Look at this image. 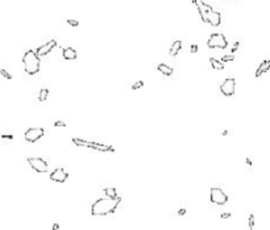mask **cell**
<instances>
[{
  "instance_id": "obj_17",
  "label": "cell",
  "mask_w": 270,
  "mask_h": 230,
  "mask_svg": "<svg viewBox=\"0 0 270 230\" xmlns=\"http://www.w3.org/2000/svg\"><path fill=\"white\" fill-rule=\"evenodd\" d=\"M210 63H211V66H212V69L214 70H224V63L223 62H220V61H218V59H215V58H210Z\"/></svg>"
},
{
  "instance_id": "obj_2",
  "label": "cell",
  "mask_w": 270,
  "mask_h": 230,
  "mask_svg": "<svg viewBox=\"0 0 270 230\" xmlns=\"http://www.w3.org/2000/svg\"><path fill=\"white\" fill-rule=\"evenodd\" d=\"M25 72L29 75H34L40 71V57L34 50H28L23 58Z\"/></svg>"
},
{
  "instance_id": "obj_7",
  "label": "cell",
  "mask_w": 270,
  "mask_h": 230,
  "mask_svg": "<svg viewBox=\"0 0 270 230\" xmlns=\"http://www.w3.org/2000/svg\"><path fill=\"white\" fill-rule=\"evenodd\" d=\"M234 88H236V82H234V79L232 78H228L225 79V80L221 83L220 86V91L221 94H223L224 96H232L234 94Z\"/></svg>"
},
{
  "instance_id": "obj_25",
  "label": "cell",
  "mask_w": 270,
  "mask_h": 230,
  "mask_svg": "<svg viewBox=\"0 0 270 230\" xmlns=\"http://www.w3.org/2000/svg\"><path fill=\"white\" fill-rule=\"evenodd\" d=\"M2 138H4V139H13V135L12 134H3Z\"/></svg>"
},
{
  "instance_id": "obj_26",
  "label": "cell",
  "mask_w": 270,
  "mask_h": 230,
  "mask_svg": "<svg viewBox=\"0 0 270 230\" xmlns=\"http://www.w3.org/2000/svg\"><path fill=\"white\" fill-rule=\"evenodd\" d=\"M198 51V46L196 45H192L191 46V53H196Z\"/></svg>"
},
{
  "instance_id": "obj_18",
  "label": "cell",
  "mask_w": 270,
  "mask_h": 230,
  "mask_svg": "<svg viewBox=\"0 0 270 230\" xmlns=\"http://www.w3.org/2000/svg\"><path fill=\"white\" fill-rule=\"evenodd\" d=\"M104 193H105V196H107V197H116L117 196V195H116V189H115V188H105Z\"/></svg>"
},
{
  "instance_id": "obj_9",
  "label": "cell",
  "mask_w": 270,
  "mask_h": 230,
  "mask_svg": "<svg viewBox=\"0 0 270 230\" xmlns=\"http://www.w3.org/2000/svg\"><path fill=\"white\" fill-rule=\"evenodd\" d=\"M67 176H69L67 172H66L63 169H55L50 174V179L53 180V182H57V183H63V182H66Z\"/></svg>"
},
{
  "instance_id": "obj_14",
  "label": "cell",
  "mask_w": 270,
  "mask_h": 230,
  "mask_svg": "<svg viewBox=\"0 0 270 230\" xmlns=\"http://www.w3.org/2000/svg\"><path fill=\"white\" fill-rule=\"evenodd\" d=\"M62 57H63V59H66V61H74V59H77V51L71 47H66V49H63V51H62Z\"/></svg>"
},
{
  "instance_id": "obj_27",
  "label": "cell",
  "mask_w": 270,
  "mask_h": 230,
  "mask_svg": "<svg viewBox=\"0 0 270 230\" xmlns=\"http://www.w3.org/2000/svg\"><path fill=\"white\" fill-rule=\"evenodd\" d=\"M237 47H238V42H236V43H234V46H233V49H232V53H234V51H236V50H237Z\"/></svg>"
},
{
  "instance_id": "obj_12",
  "label": "cell",
  "mask_w": 270,
  "mask_h": 230,
  "mask_svg": "<svg viewBox=\"0 0 270 230\" xmlns=\"http://www.w3.org/2000/svg\"><path fill=\"white\" fill-rule=\"evenodd\" d=\"M207 23H210L212 26H219L220 23H221L220 13L216 12V11H212L210 15H208V20H207Z\"/></svg>"
},
{
  "instance_id": "obj_16",
  "label": "cell",
  "mask_w": 270,
  "mask_h": 230,
  "mask_svg": "<svg viewBox=\"0 0 270 230\" xmlns=\"http://www.w3.org/2000/svg\"><path fill=\"white\" fill-rule=\"evenodd\" d=\"M158 71H160L161 74H163V75H166V76H169V75H171L173 74V69L171 67H169V66H166L165 63H161V65H158Z\"/></svg>"
},
{
  "instance_id": "obj_22",
  "label": "cell",
  "mask_w": 270,
  "mask_h": 230,
  "mask_svg": "<svg viewBox=\"0 0 270 230\" xmlns=\"http://www.w3.org/2000/svg\"><path fill=\"white\" fill-rule=\"evenodd\" d=\"M233 59H234V57H233L232 54H231V55H224L223 58H221L220 62H223V63H224V62H229V61H233Z\"/></svg>"
},
{
  "instance_id": "obj_21",
  "label": "cell",
  "mask_w": 270,
  "mask_h": 230,
  "mask_svg": "<svg viewBox=\"0 0 270 230\" xmlns=\"http://www.w3.org/2000/svg\"><path fill=\"white\" fill-rule=\"evenodd\" d=\"M0 74H2L3 76L7 79V80H11V79H12V75H11L10 72H7L6 70H0Z\"/></svg>"
},
{
  "instance_id": "obj_11",
  "label": "cell",
  "mask_w": 270,
  "mask_h": 230,
  "mask_svg": "<svg viewBox=\"0 0 270 230\" xmlns=\"http://www.w3.org/2000/svg\"><path fill=\"white\" fill-rule=\"evenodd\" d=\"M87 147H91V149H95V150H99V151H111L113 153L115 149L112 146H108V145H103V143H96V142H87Z\"/></svg>"
},
{
  "instance_id": "obj_19",
  "label": "cell",
  "mask_w": 270,
  "mask_h": 230,
  "mask_svg": "<svg viewBox=\"0 0 270 230\" xmlns=\"http://www.w3.org/2000/svg\"><path fill=\"white\" fill-rule=\"evenodd\" d=\"M48 95H49V91H48V88H42L41 91H40V100L41 101H45L48 99Z\"/></svg>"
},
{
  "instance_id": "obj_15",
  "label": "cell",
  "mask_w": 270,
  "mask_h": 230,
  "mask_svg": "<svg viewBox=\"0 0 270 230\" xmlns=\"http://www.w3.org/2000/svg\"><path fill=\"white\" fill-rule=\"evenodd\" d=\"M182 49V41H175L174 43L171 45V49H170V51H169V54L171 55V57H175L177 54L179 53V50Z\"/></svg>"
},
{
  "instance_id": "obj_3",
  "label": "cell",
  "mask_w": 270,
  "mask_h": 230,
  "mask_svg": "<svg viewBox=\"0 0 270 230\" xmlns=\"http://www.w3.org/2000/svg\"><path fill=\"white\" fill-rule=\"evenodd\" d=\"M207 45H208L210 49H227L228 41H227V38L224 37V34L214 33V34H211L210 36Z\"/></svg>"
},
{
  "instance_id": "obj_29",
  "label": "cell",
  "mask_w": 270,
  "mask_h": 230,
  "mask_svg": "<svg viewBox=\"0 0 270 230\" xmlns=\"http://www.w3.org/2000/svg\"><path fill=\"white\" fill-rule=\"evenodd\" d=\"M53 229H54V230H57V229H58V225H57V224H54V226H53Z\"/></svg>"
},
{
  "instance_id": "obj_8",
  "label": "cell",
  "mask_w": 270,
  "mask_h": 230,
  "mask_svg": "<svg viewBox=\"0 0 270 230\" xmlns=\"http://www.w3.org/2000/svg\"><path fill=\"white\" fill-rule=\"evenodd\" d=\"M194 3H195V6L198 7V11H199V15H200L202 20L204 21V23H207L208 15L212 12V8L208 6V4L203 3V0H194Z\"/></svg>"
},
{
  "instance_id": "obj_1",
  "label": "cell",
  "mask_w": 270,
  "mask_h": 230,
  "mask_svg": "<svg viewBox=\"0 0 270 230\" xmlns=\"http://www.w3.org/2000/svg\"><path fill=\"white\" fill-rule=\"evenodd\" d=\"M121 202V197H104L96 200L91 206L92 216H107L116 210V208Z\"/></svg>"
},
{
  "instance_id": "obj_24",
  "label": "cell",
  "mask_w": 270,
  "mask_h": 230,
  "mask_svg": "<svg viewBox=\"0 0 270 230\" xmlns=\"http://www.w3.org/2000/svg\"><path fill=\"white\" fill-rule=\"evenodd\" d=\"M54 126H66V122H63V121H55Z\"/></svg>"
},
{
  "instance_id": "obj_6",
  "label": "cell",
  "mask_w": 270,
  "mask_h": 230,
  "mask_svg": "<svg viewBox=\"0 0 270 230\" xmlns=\"http://www.w3.org/2000/svg\"><path fill=\"white\" fill-rule=\"evenodd\" d=\"M28 163L36 172H48V163L41 158H28Z\"/></svg>"
},
{
  "instance_id": "obj_20",
  "label": "cell",
  "mask_w": 270,
  "mask_h": 230,
  "mask_svg": "<svg viewBox=\"0 0 270 230\" xmlns=\"http://www.w3.org/2000/svg\"><path fill=\"white\" fill-rule=\"evenodd\" d=\"M144 87V82L143 80H137L133 86H132V90L133 91H136V90H139V88H143Z\"/></svg>"
},
{
  "instance_id": "obj_13",
  "label": "cell",
  "mask_w": 270,
  "mask_h": 230,
  "mask_svg": "<svg viewBox=\"0 0 270 230\" xmlns=\"http://www.w3.org/2000/svg\"><path fill=\"white\" fill-rule=\"evenodd\" d=\"M270 70V59H265L264 62H261V65L258 66L257 71H256V78H260L264 72H266Z\"/></svg>"
},
{
  "instance_id": "obj_28",
  "label": "cell",
  "mask_w": 270,
  "mask_h": 230,
  "mask_svg": "<svg viewBox=\"0 0 270 230\" xmlns=\"http://www.w3.org/2000/svg\"><path fill=\"white\" fill-rule=\"evenodd\" d=\"M221 217H223V218H228V217H231V214H229V213H224V214H221Z\"/></svg>"
},
{
  "instance_id": "obj_23",
  "label": "cell",
  "mask_w": 270,
  "mask_h": 230,
  "mask_svg": "<svg viewBox=\"0 0 270 230\" xmlns=\"http://www.w3.org/2000/svg\"><path fill=\"white\" fill-rule=\"evenodd\" d=\"M67 24H69V25H71V26H78V25H79V21H78V20H71V19H69V20H67Z\"/></svg>"
},
{
  "instance_id": "obj_5",
  "label": "cell",
  "mask_w": 270,
  "mask_h": 230,
  "mask_svg": "<svg viewBox=\"0 0 270 230\" xmlns=\"http://www.w3.org/2000/svg\"><path fill=\"white\" fill-rule=\"evenodd\" d=\"M44 135V129L42 128H29L28 130L25 132V141L29 143H34L37 142V141L41 138V137Z\"/></svg>"
},
{
  "instance_id": "obj_10",
  "label": "cell",
  "mask_w": 270,
  "mask_h": 230,
  "mask_svg": "<svg viewBox=\"0 0 270 230\" xmlns=\"http://www.w3.org/2000/svg\"><path fill=\"white\" fill-rule=\"evenodd\" d=\"M57 46V41L55 39H50L49 42H46L45 45H42V46H40L38 49H37V55L38 57H44V55H46V54H49V53L53 50Z\"/></svg>"
},
{
  "instance_id": "obj_4",
  "label": "cell",
  "mask_w": 270,
  "mask_h": 230,
  "mask_svg": "<svg viewBox=\"0 0 270 230\" xmlns=\"http://www.w3.org/2000/svg\"><path fill=\"white\" fill-rule=\"evenodd\" d=\"M210 198H211V201L214 202V204H216V205H224L225 202L228 201V196L223 192V189L216 188V187L211 188Z\"/></svg>"
}]
</instances>
